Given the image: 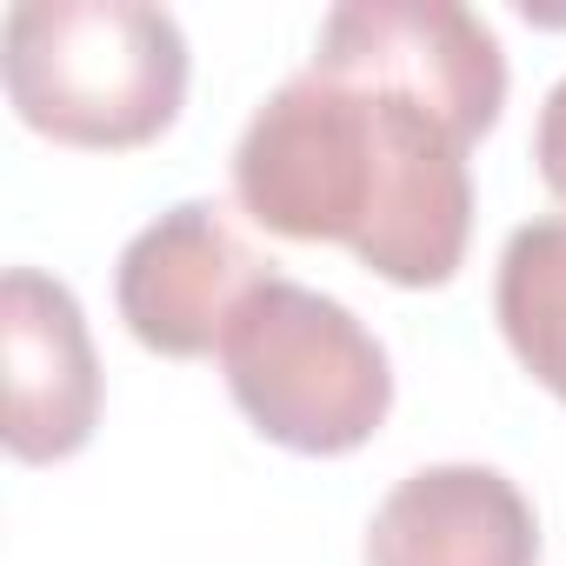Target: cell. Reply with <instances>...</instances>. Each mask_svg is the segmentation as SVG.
I'll use <instances>...</instances> for the list:
<instances>
[{"label": "cell", "instance_id": "obj_1", "mask_svg": "<svg viewBox=\"0 0 566 566\" xmlns=\"http://www.w3.org/2000/svg\"><path fill=\"white\" fill-rule=\"evenodd\" d=\"M467 147L413 87L307 61L253 107L233 200L280 240H340L394 287H447L473 233Z\"/></svg>", "mask_w": 566, "mask_h": 566}, {"label": "cell", "instance_id": "obj_2", "mask_svg": "<svg viewBox=\"0 0 566 566\" xmlns=\"http://www.w3.org/2000/svg\"><path fill=\"white\" fill-rule=\"evenodd\" d=\"M0 81L67 147H140L187 101V34L147 0H21L0 21Z\"/></svg>", "mask_w": 566, "mask_h": 566}, {"label": "cell", "instance_id": "obj_3", "mask_svg": "<svg viewBox=\"0 0 566 566\" xmlns=\"http://www.w3.org/2000/svg\"><path fill=\"white\" fill-rule=\"evenodd\" d=\"M233 407L294 453H354L394 407L387 347L321 287L273 273L220 340Z\"/></svg>", "mask_w": 566, "mask_h": 566}, {"label": "cell", "instance_id": "obj_4", "mask_svg": "<svg viewBox=\"0 0 566 566\" xmlns=\"http://www.w3.org/2000/svg\"><path fill=\"white\" fill-rule=\"evenodd\" d=\"M260 280H273V260H260L213 200H180L127 240L114 301L140 347L167 360H193V354H220L240 301Z\"/></svg>", "mask_w": 566, "mask_h": 566}, {"label": "cell", "instance_id": "obj_5", "mask_svg": "<svg viewBox=\"0 0 566 566\" xmlns=\"http://www.w3.org/2000/svg\"><path fill=\"white\" fill-rule=\"evenodd\" d=\"M314 61L413 87L473 140L506 107V48L460 0H347L321 21Z\"/></svg>", "mask_w": 566, "mask_h": 566}, {"label": "cell", "instance_id": "obj_6", "mask_svg": "<svg viewBox=\"0 0 566 566\" xmlns=\"http://www.w3.org/2000/svg\"><path fill=\"white\" fill-rule=\"evenodd\" d=\"M0 367H8V453L67 460L101 420V360L67 280L8 266L0 280Z\"/></svg>", "mask_w": 566, "mask_h": 566}, {"label": "cell", "instance_id": "obj_7", "mask_svg": "<svg viewBox=\"0 0 566 566\" xmlns=\"http://www.w3.org/2000/svg\"><path fill=\"white\" fill-rule=\"evenodd\" d=\"M367 566H539V520L500 467H420L380 500Z\"/></svg>", "mask_w": 566, "mask_h": 566}, {"label": "cell", "instance_id": "obj_8", "mask_svg": "<svg viewBox=\"0 0 566 566\" xmlns=\"http://www.w3.org/2000/svg\"><path fill=\"white\" fill-rule=\"evenodd\" d=\"M493 314L520 367L566 400V213L526 220L500 247Z\"/></svg>", "mask_w": 566, "mask_h": 566}, {"label": "cell", "instance_id": "obj_9", "mask_svg": "<svg viewBox=\"0 0 566 566\" xmlns=\"http://www.w3.org/2000/svg\"><path fill=\"white\" fill-rule=\"evenodd\" d=\"M533 160H539V180L546 193L566 207V74L553 81V94L539 101V127H533Z\"/></svg>", "mask_w": 566, "mask_h": 566}]
</instances>
